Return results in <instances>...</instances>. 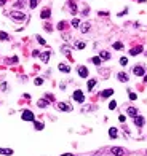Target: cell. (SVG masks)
I'll list each match as a JSON object with an SVG mask.
<instances>
[{"label":"cell","mask_w":147,"mask_h":156,"mask_svg":"<svg viewBox=\"0 0 147 156\" xmlns=\"http://www.w3.org/2000/svg\"><path fill=\"white\" fill-rule=\"evenodd\" d=\"M32 56H34V58H40V51H38V50H34L32 51Z\"/></svg>","instance_id":"74e56055"},{"label":"cell","mask_w":147,"mask_h":156,"mask_svg":"<svg viewBox=\"0 0 147 156\" xmlns=\"http://www.w3.org/2000/svg\"><path fill=\"white\" fill-rule=\"evenodd\" d=\"M34 84L35 86H42L43 84V78H35V80H34Z\"/></svg>","instance_id":"1f68e13d"},{"label":"cell","mask_w":147,"mask_h":156,"mask_svg":"<svg viewBox=\"0 0 147 156\" xmlns=\"http://www.w3.org/2000/svg\"><path fill=\"white\" fill-rule=\"evenodd\" d=\"M133 73H134L136 76H144L145 75V68L142 66H136L134 68H133Z\"/></svg>","instance_id":"ba28073f"},{"label":"cell","mask_w":147,"mask_h":156,"mask_svg":"<svg viewBox=\"0 0 147 156\" xmlns=\"http://www.w3.org/2000/svg\"><path fill=\"white\" fill-rule=\"evenodd\" d=\"M137 2H139V3H144V2H145V0H137Z\"/></svg>","instance_id":"c3c4849f"},{"label":"cell","mask_w":147,"mask_h":156,"mask_svg":"<svg viewBox=\"0 0 147 156\" xmlns=\"http://www.w3.org/2000/svg\"><path fill=\"white\" fill-rule=\"evenodd\" d=\"M144 81H145V83H147V73H145V75H144Z\"/></svg>","instance_id":"7dc6e473"},{"label":"cell","mask_w":147,"mask_h":156,"mask_svg":"<svg viewBox=\"0 0 147 156\" xmlns=\"http://www.w3.org/2000/svg\"><path fill=\"white\" fill-rule=\"evenodd\" d=\"M72 97H74V100L75 102H79V104H83L85 102V94L82 92L80 89H77V91H74V94H72Z\"/></svg>","instance_id":"3957f363"},{"label":"cell","mask_w":147,"mask_h":156,"mask_svg":"<svg viewBox=\"0 0 147 156\" xmlns=\"http://www.w3.org/2000/svg\"><path fill=\"white\" fill-rule=\"evenodd\" d=\"M50 16H51V10L50 8H43L42 13H40V18L42 19H50Z\"/></svg>","instance_id":"7c38bea8"},{"label":"cell","mask_w":147,"mask_h":156,"mask_svg":"<svg viewBox=\"0 0 147 156\" xmlns=\"http://www.w3.org/2000/svg\"><path fill=\"white\" fill-rule=\"evenodd\" d=\"M69 10H70V14H77V11H79V8H77V3L74 2V0H69Z\"/></svg>","instance_id":"30bf717a"},{"label":"cell","mask_w":147,"mask_h":156,"mask_svg":"<svg viewBox=\"0 0 147 156\" xmlns=\"http://www.w3.org/2000/svg\"><path fill=\"white\" fill-rule=\"evenodd\" d=\"M115 108H117V102L115 100H110L109 102V110H115Z\"/></svg>","instance_id":"d6a6232c"},{"label":"cell","mask_w":147,"mask_h":156,"mask_svg":"<svg viewBox=\"0 0 147 156\" xmlns=\"http://www.w3.org/2000/svg\"><path fill=\"white\" fill-rule=\"evenodd\" d=\"M38 2H40V0H29V8H31V10H34V8H37Z\"/></svg>","instance_id":"f1b7e54d"},{"label":"cell","mask_w":147,"mask_h":156,"mask_svg":"<svg viewBox=\"0 0 147 156\" xmlns=\"http://www.w3.org/2000/svg\"><path fill=\"white\" fill-rule=\"evenodd\" d=\"M62 53L66 54V56H69V54H70V48H67V46H62Z\"/></svg>","instance_id":"d590c367"},{"label":"cell","mask_w":147,"mask_h":156,"mask_svg":"<svg viewBox=\"0 0 147 156\" xmlns=\"http://www.w3.org/2000/svg\"><path fill=\"white\" fill-rule=\"evenodd\" d=\"M50 56H51V51H43V53H40V59L43 60V64H46L50 60Z\"/></svg>","instance_id":"4fadbf2b"},{"label":"cell","mask_w":147,"mask_h":156,"mask_svg":"<svg viewBox=\"0 0 147 156\" xmlns=\"http://www.w3.org/2000/svg\"><path fill=\"white\" fill-rule=\"evenodd\" d=\"M8 16H10L13 21H18V22H23V21L26 19V14H24L23 11H19V10H13Z\"/></svg>","instance_id":"6da1fadb"},{"label":"cell","mask_w":147,"mask_h":156,"mask_svg":"<svg viewBox=\"0 0 147 156\" xmlns=\"http://www.w3.org/2000/svg\"><path fill=\"white\" fill-rule=\"evenodd\" d=\"M99 58H101L102 60H109L110 59V53H107V51H101V53H99Z\"/></svg>","instance_id":"603a6c76"},{"label":"cell","mask_w":147,"mask_h":156,"mask_svg":"<svg viewBox=\"0 0 147 156\" xmlns=\"http://www.w3.org/2000/svg\"><path fill=\"white\" fill-rule=\"evenodd\" d=\"M58 68H59L61 72H64V73H69V72H70V67H69L67 64H64V62H61V64H59V66H58Z\"/></svg>","instance_id":"d6986e66"},{"label":"cell","mask_w":147,"mask_h":156,"mask_svg":"<svg viewBox=\"0 0 147 156\" xmlns=\"http://www.w3.org/2000/svg\"><path fill=\"white\" fill-rule=\"evenodd\" d=\"M34 128H35V131H42V129L45 128V124H43L42 121H34Z\"/></svg>","instance_id":"cb8c5ba5"},{"label":"cell","mask_w":147,"mask_h":156,"mask_svg":"<svg viewBox=\"0 0 147 156\" xmlns=\"http://www.w3.org/2000/svg\"><path fill=\"white\" fill-rule=\"evenodd\" d=\"M56 107H58V110H61V112H72V105H69L67 102H58Z\"/></svg>","instance_id":"8992f818"},{"label":"cell","mask_w":147,"mask_h":156,"mask_svg":"<svg viewBox=\"0 0 147 156\" xmlns=\"http://www.w3.org/2000/svg\"><path fill=\"white\" fill-rule=\"evenodd\" d=\"M98 14H99V16H109V11H99Z\"/></svg>","instance_id":"60d3db41"},{"label":"cell","mask_w":147,"mask_h":156,"mask_svg":"<svg viewBox=\"0 0 147 156\" xmlns=\"http://www.w3.org/2000/svg\"><path fill=\"white\" fill-rule=\"evenodd\" d=\"M5 3H7V0H0V6H3Z\"/></svg>","instance_id":"f6af8a7d"},{"label":"cell","mask_w":147,"mask_h":156,"mask_svg":"<svg viewBox=\"0 0 147 156\" xmlns=\"http://www.w3.org/2000/svg\"><path fill=\"white\" fill-rule=\"evenodd\" d=\"M109 137L110 138H117V137H118V131H117V128H110L109 129Z\"/></svg>","instance_id":"44dd1931"},{"label":"cell","mask_w":147,"mask_h":156,"mask_svg":"<svg viewBox=\"0 0 147 156\" xmlns=\"http://www.w3.org/2000/svg\"><path fill=\"white\" fill-rule=\"evenodd\" d=\"M110 153L114 156H125V154H126V151H125V148H122V146H112Z\"/></svg>","instance_id":"277c9868"},{"label":"cell","mask_w":147,"mask_h":156,"mask_svg":"<svg viewBox=\"0 0 147 156\" xmlns=\"http://www.w3.org/2000/svg\"><path fill=\"white\" fill-rule=\"evenodd\" d=\"M45 30H46V32H51V30H53V27H51L50 24H45Z\"/></svg>","instance_id":"ab89813d"},{"label":"cell","mask_w":147,"mask_h":156,"mask_svg":"<svg viewBox=\"0 0 147 156\" xmlns=\"http://www.w3.org/2000/svg\"><path fill=\"white\" fill-rule=\"evenodd\" d=\"M61 156H74V154H70V153H64V154H61Z\"/></svg>","instance_id":"bcb514c9"},{"label":"cell","mask_w":147,"mask_h":156,"mask_svg":"<svg viewBox=\"0 0 147 156\" xmlns=\"http://www.w3.org/2000/svg\"><path fill=\"white\" fill-rule=\"evenodd\" d=\"M126 13H128V8H125V10H123L122 13H118V16H125V14H126Z\"/></svg>","instance_id":"7bdbcfd3"},{"label":"cell","mask_w":147,"mask_h":156,"mask_svg":"<svg viewBox=\"0 0 147 156\" xmlns=\"http://www.w3.org/2000/svg\"><path fill=\"white\" fill-rule=\"evenodd\" d=\"M80 24H82V22H80V19H77V18H74V19L70 21V26H72V27H75V29H77V27H80Z\"/></svg>","instance_id":"83f0119b"},{"label":"cell","mask_w":147,"mask_h":156,"mask_svg":"<svg viewBox=\"0 0 147 156\" xmlns=\"http://www.w3.org/2000/svg\"><path fill=\"white\" fill-rule=\"evenodd\" d=\"M126 64H128V58H120V66L125 67Z\"/></svg>","instance_id":"836d02e7"},{"label":"cell","mask_w":147,"mask_h":156,"mask_svg":"<svg viewBox=\"0 0 147 156\" xmlns=\"http://www.w3.org/2000/svg\"><path fill=\"white\" fill-rule=\"evenodd\" d=\"M112 94H114V89L109 88V89H104V91L101 92V97H102V99H107V97H110Z\"/></svg>","instance_id":"e0dca14e"},{"label":"cell","mask_w":147,"mask_h":156,"mask_svg":"<svg viewBox=\"0 0 147 156\" xmlns=\"http://www.w3.org/2000/svg\"><path fill=\"white\" fill-rule=\"evenodd\" d=\"M26 5H27V0H18V2H16L13 6H15V10H18V8H23Z\"/></svg>","instance_id":"ffe728a7"},{"label":"cell","mask_w":147,"mask_h":156,"mask_svg":"<svg viewBox=\"0 0 147 156\" xmlns=\"http://www.w3.org/2000/svg\"><path fill=\"white\" fill-rule=\"evenodd\" d=\"M142 51H144V48H142L141 45H137V46H134V48L129 50V56H137V54H141Z\"/></svg>","instance_id":"9c48e42d"},{"label":"cell","mask_w":147,"mask_h":156,"mask_svg":"<svg viewBox=\"0 0 147 156\" xmlns=\"http://www.w3.org/2000/svg\"><path fill=\"white\" fill-rule=\"evenodd\" d=\"M35 38H37V42H38V43H40V45H46V42H45V38H43V37H40V35H37Z\"/></svg>","instance_id":"e575fe53"},{"label":"cell","mask_w":147,"mask_h":156,"mask_svg":"<svg viewBox=\"0 0 147 156\" xmlns=\"http://www.w3.org/2000/svg\"><path fill=\"white\" fill-rule=\"evenodd\" d=\"M88 11H90V8H88V6H86V8H85V10H83V16H88Z\"/></svg>","instance_id":"ee69618b"},{"label":"cell","mask_w":147,"mask_h":156,"mask_svg":"<svg viewBox=\"0 0 147 156\" xmlns=\"http://www.w3.org/2000/svg\"><path fill=\"white\" fill-rule=\"evenodd\" d=\"M0 40H2V42H7V40H10V35H8L7 32H3V30H0Z\"/></svg>","instance_id":"484cf974"},{"label":"cell","mask_w":147,"mask_h":156,"mask_svg":"<svg viewBox=\"0 0 147 156\" xmlns=\"http://www.w3.org/2000/svg\"><path fill=\"white\" fill-rule=\"evenodd\" d=\"M96 83H98L96 78H90L88 83H86V88H88V91H93V89H94V86H96Z\"/></svg>","instance_id":"5bb4252c"},{"label":"cell","mask_w":147,"mask_h":156,"mask_svg":"<svg viewBox=\"0 0 147 156\" xmlns=\"http://www.w3.org/2000/svg\"><path fill=\"white\" fill-rule=\"evenodd\" d=\"M112 46H114V50H117V51H122L123 50V43L122 42H115Z\"/></svg>","instance_id":"4316f807"},{"label":"cell","mask_w":147,"mask_h":156,"mask_svg":"<svg viewBox=\"0 0 147 156\" xmlns=\"http://www.w3.org/2000/svg\"><path fill=\"white\" fill-rule=\"evenodd\" d=\"M85 46H86L85 42H77V43H75V48H77V50H83Z\"/></svg>","instance_id":"4dcf8cb0"},{"label":"cell","mask_w":147,"mask_h":156,"mask_svg":"<svg viewBox=\"0 0 147 156\" xmlns=\"http://www.w3.org/2000/svg\"><path fill=\"white\" fill-rule=\"evenodd\" d=\"M21 120L23 121H35V115L32 113L31 110H23V113H21Z\"/></svg>","instance_id":"7a4b0ae2"},{"label":"cell","mask_w":147,"mask_h":156,"mask_svg":"<svg viewBox=\"0 0 147 156\" xmlns=\"http://www.w3.org/2000/svg\"><path fill=\"white\" fill-rule=\"evenodd\" d=\"M118 121H120V123H125V121H126V116H125V115H120L118 116Z\"/></svg>","instance_id":"f35d334b"},{"label":"cell","mask_w":147,"mask_h":156,"mask_svg":"<svg viewBox=\"0 0 147 156\" xmlns=\"http://www.w3.org/2000/svg\"><path fill=\"white\" fill-rule=\"evenodd\" d=\"M48 104H50L48 99H38V100H37V105L40 108H46V107H48Z\"/></svg>","instance_id":"2e32d148"},{"label":"cell","mask_w":147,"mask_h":156,"mask_svg":"<svg viewBox=\"0 0 147 156\" xmlns=\"http://www.w3.org/2000/svg\"><path fill=\"white\" fill-rule=\"evenodd\" d=\"M117 78H118L120 83H126V81L129 80V78H128V73H125V72H118V73H117Z\"/></svg>","instance_id":"8fae6325"},{"label":"cell","mask_w":147,"mask_h":156,"mask_svg":"<svg viewBox=\"0 0 147 156\" xmlns=\"http://www.w3.org/2000/svg\"><path fill=\"white\" fill-rule=\"evenodd\" d=\"M0 154L11 156V154H13V150H11V148H2V146H0Z\"/></svg>","instance_id":"7402d4cb"},{"label":"cell","mask_w":147,"mask_h":156,"mask_svg":"<svg viewBox=\"0 0 147 156\" xmlns=\"http://www.w3.org/2000/svg\"><path fill=\"white\" fill-rule=\"evenodd\" d=\"M126 113H128V116H131V118H134V116L139 115V113H137V108H134V107H128L126 108Z\"/></svg>","instance_id":"9a60e30c"},{"label":"cell","mask_w":147,"mask_h":156,"mask_svg":"<svg viewBox=\"0 0 147 156\" xmlns=\"http://www.w3.org/2000/svg\"><path fill=\"white\" fill-rule=\"evenodd\" d=\"M77 73H79L80 78H88V75H90L88 68H86L85 66H79V67H77Z\"/></svg>","instance_id":"5b68a950"},{"label":"cell","mask_w":147,"mask_h":156,"mask_svg":"<svg viewBox=\"0 0 147 156\" xmlns=\"http://www.w3.org/2000/svg\"><path fill=\"white\" fill-rule=\"evenodd\" d=\"M58 29H59V30H64V29H66V22H64V21H61V22L58 24Z\"/></svg>","instance_id":"8d00e7d4"},{"label":"cell","mask_w":147,"mask_h":156,"mask_svg":"<svg viewBox=\"0 0 147 156\" xmlns=\"http://www.w3.org/2000/svg\"><path fill=\"white\" fill-rule=\"evenodd\" d=\"M91 62L94 64V66H101V64H102V59L101 58H99V56H94V58H91Z\"/></svg>","instance_id":"d4e9b609"},{"label":"cell","mask_w":147,"mask_h":156,"mask_svg":"<svg viewBox=\"0 0 147 156\" xmlns=\"http://www.w3.org/2000/svg\"><path fill=\"white\" fill-rule=\"evenodd\" d=\"M45 99H48V100H54V97H53V94H46Z\"/></svg>","instance_id":"b9f144b4"},{"label":"cell","mask_w":147,"mask_h":156,"mask_svg":"<svg viewBox=\"0 0 147 156\" xmlns=\"http://www.w3.org/2000/svg\"><path fill=\"white\" fill-rule=\"evenodd\" d=\"M133 120H134V124H136L137 128H142V126L145 124V118H144L142 115H137V116H134Z\"/></svg>","instance_id":"52a82bcc"},{"label":"cell","mask_w":147,"mask_h":156,"mask_svg":"<svg viewBox=\"0 0 147 156\" xmlns=\"http://www.w3.org/2000/svg\"><path fill=\"white\" fill-rule=\"evenodd\" d=\"M128 97L131 99V100H136V99H137V94H136V92H133L131 89H128Z\"/></svg>","instance_id":"f546056e"},{"label":"cell","mask_w":147,"mask_h":156,"mask_svg":"<svg viewBox=\"0 0 147 156\" xmlns=\"http://www.w3.org/2000/svg\"><path fill=\"white\" fill-rule=\"evenodd\" d=\"M90 27H91V26H90V22H83V24H80V32L82 34H86V32H88V30H90Z\"/></svg>","instance_id":"ac0fdd59"}]
</instances>
